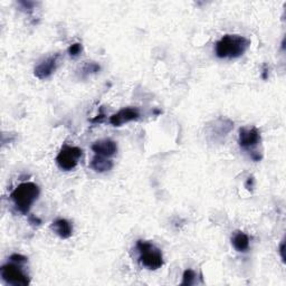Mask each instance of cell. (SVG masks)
Wrapping results in <instances>:
<instances>
[{
	"instance_id": "6da1fadb",
	"label": "cell",
	"mask_w": 286,
	"mask_h": 286,
	"mask_svg": "<svg viewBox=\"0 0 286 286\" xmlns=\"http://www.w3.org/2000/svg\"><path fill=\"white\" fill-rule=\"evenodd\" d=\"M251 40L240 35H225L216 43V56L221 59H235L245 54Z\"/></svg>"
},
{
	"instance_id": "7a4b0ae2",
	"label": "cell",
	"mask_w": 286,
	"mask_h": 286,
	"mask_svg": "<svg viewBox=\"0 0 286 286\" xmlns=\"http://www.w3.org/2000/svg\"><path fill=\"white\" fill-rule=\"evenodd\" d=\"M40 195L39 187L34 182H23L11 192L10 198L22 214H28L33 203Z\"/></svg>"
},
{
	"instance_id": "3957f363",
	"label": "cell",
	"mask_w": 286,
	"mask_h": 286,
	"mask_svg": "<svg viewBox=\"0 0 286 286\" xmlns=\"http://www.w3.org/2000/svg\"><path fill=\"white\" fill-rule=\"evenodd\" d=\"M136 248L139 251V262L146 269L155 271L164 266L162 253L152 242L146 240H138Z\"/></svg>"
},
{
	"instance_id": "277c9868",
	"label": "cell",
	"mask_w": 286,
	"mask_h": 286,
	"mask_svg": "<svg viewBox=\"0 0 286 286\" xmlns=\"http://www.w3.org/2000/svg\"><path fill=\"white\" fill-rule=\"evenodd\" d=\"M21 264L8 263L0 269V275L3 281L14 286H28L30 284V277L21 269Z\"/></svg>"
},
{
	"instance_id": "5b68a950",
	"label": "cell",
	"mask_w": 286,
	"mask_h": 286,
	"mask_svg": "<svg viewBox=\"0 0 286 286\" xmlns=\"http://www.w3.org/2000/svg\"><path fill=\"white\" fill-rule=\"evenodd\" d=\"M82 149L78 147H72L65 145L62 147L57 157H56V164L64 171H71L78 164L79 158L82 157Z\"/></svg>"
},
{
	"instance_id": "8992f818",
	"label": "cell",
	"mask_w": 286,
	"mask_h": 286,
	"mask_svg": "<svg viewBox=\"0 0 286 286\" xmlns=\"http://www.w3.org/2000/svg\"><path fill=\"white\" fill-rule=\"evenodd\" d=\"M238 143L240 148L251 153L256 152L254 150L260 143V133L257 128H241L238 132Z\"/></svg>"
},
{
	"instance_id": "52a82bcc",
	"label": "cell",
	"mask_w": 286,
	"mask_h": 286,
	"mask_svg": "<svg viewBox=\"0 0 286 286\" xmlns=\"http://www.w3.org/2000/svg\"><path fill=\"white\" fill-rule=\"evenodd\" d=\"M60 54H54L49 57L42 60L39 64H37L34 68V74L37 78L47 79L51 77L56 72L59 65Z\"/></svg>"
},
{
	"instance_id": "ba28073f",
	"label": "cell",
	"mask_w": 286,
	"mask_h": 286,
	"mask_svg": "<svg viewBox=\"0 0 286 286\" xmlns=\"http://www.w3.org/2000/svg\"><path fill=\"white\" fill-rule=\"evenodd\" d=\"M140 117V111L136 108H124L110 117V123L113 127H121L128 122L135 121Z\"/></svg>"
},
{
	"instance_id": "9c48e42d",
	"label": "cell",
	"mask_w": 286,
	"mask_h": 286,
	"mask_svg": "<svg viewBox=\"0 0 286 286\" xmlns=\"http://www.w3.org/2000/svg\"><path fill=\"white\" fill-rule=\"evenodd\" d=\"M92 150L95 152V154L101 155V157L110 158L113 157L117 152V145L116 142L111 139H102L95 141L92 145Z\"/></svg>"
},
{
	"instance_id": "30bf717a",
	"label": "cell",
	"mask_w": 286,
	"mask_h": 286,
	"mask_svg": "<svg viewBox=\"0 0 286 286\" xmlns=\"http://www.w3.org/2000/svg\"><path fill=\"white\" fill-rule=\"evenodd\" d=\"M233 128V121L229 119H223V117H219V119H217L213 122V126L209 127V134L213 136L215 140H218L231 132Z\"/></svg>"
},
{
	"instance_id": "8fae6325",
	"label": "cell",
	"mask_w": 286,
	"mask_h": 286,
	"mask_svg": "<svg viewBox=\"0 0 286 286\" xmlns=\"http://www.w3.org/2000/svg\"><path fill=\"white\" fill-rule=\"evenodd\" d=\"M51 227L54 233L62 239H68L73 235L72 223L64 218L56 219L55 221H53Z\"/></svg>"
},
{
	"instance_id": "7c38bea8",
	"label": "cell",
	"mask_w": 286,
	"mask_h": 286,
	"mask_svg": "<svg viewBox=\"0 0 286 286\" xmlns=\"http://www.w3.org/2000/svg\"><path fill=\"white\" fill-rule=\"evenodd\" d=\"M113 161L109 160L108 158L105 157H101V155L95 154L94 157L92 158L91 162H90V168L92 170H94L95 172L98 173H103L110 171L112 168H113Z\"/></svg>"
},
{
	"instance_id": "4fadbf2b",
	"label": "cell",
	"mask_w": 286,
	"mask_h": 286,
	"mask_svg": "<svg viewBox=\"0 0 286 286\" xmlns=\"http://www.w3.org/2000/svg\"><path fill=\"white\" fill-rule=\"evenodd\" d=\"M232 244L236 251L244 253L250 248V237L240 231L235 232L232 236Z\"/></svg>"
},
{
	"instance_id": "5bb4252c",
	"label": "cell",
	"mask_w": 286,
	"mask_h": 286,
	"mask_svg": "<svg viewBox=\"0 0 286 286\" xmlns=\"http://www.w3.org/2000/svg\"><path fill=\"white\" fill-rule=\"evenodd\" d=\"M101 70V66H99L95 62H88L83 65V67L80 68V77H88L89 75H92V74H96L97 72H99Z\"/></svg>"
},
{
	"instance_id": "9a60e30c",
	"label": "cell",
	"mask_w": 286,
	"mask_h": 286,
	"mask_svg": "<svg viewBox=\"0 0 286 286\" xmlns=\"http://www.w3.org/2000/svg\"><path fill=\"white\" fill-rule=\"evenodd\" d=\"M196 273L192 270H186L183 272V276H182V282L181 285H194L196 283Z\"/></svg>"
},
{
	"instance_id": "2e32d148",
	"label": "cell",
	"mask_w": 286,
	"mask_h": 286,
	"mask_svg": "<svg viewBox=\"0 0 286 286\" xmlns=\"http://www.w3.org/2000/svg\"><path fill=\"white\" fill-rule=\"evenodd\" d=\"M83 51V47L82 44H79V43H74L70 47H68L67 52L70 54L71 57H77V56L82 53Z\"/></svg>"
},
{
	"instance_id": "e0dca14e",
	"label": "cell",
	"mask_w": 286,
	"mask_h": 286,
	"mask_svg": "<svg viewBox=\"0 0 286 286\" xmlns=\"http://www.w3.org/2000/svg\"><path fill=\"white\" fill-rule=\"evenodd\" d=\"M18 5H19V7L22 8L23 11L27 12V14H30V12L34 11L36 3L26 2V0H21V2H18Z\"/></svg>"
},
{
	"instance_id": "ac0fdd59",
	"label": "cell",
	"mask_w": 286,
	"mask_h": 286,
	"mask_svg": "<svg viewBox=\"0 0 286 286\" xmlns=\"http://www.w3.org/2000/svg\"><path fill=\"white\" fill-rule=\"evenodd\" d=\"M10 260L17 264H25V263H27V257L23 256V255H21V254H12L10 256Z\"/></svg>"
},
{
	"instance_id": "d6986e66",
	"label": "cell",
	"mask_w": 286,
	"mask_h": 286,
	"mask_svg": "<svg viewBox=\"0 0 286 286\" xmlns=\"http://www.w3.org/2000/svg\"><path fill=\"white\" fill-rule=\"evenodd\" d=\"M28 222H29L32 226L36 227V226H39V225H40L42 220L38 218V217H36V216H34V215H30V216L28 217Z\"/></svg>"
},
{
	"instance_id": "ffe728a7",
	"label": "cell",
	"mask_w": 286,
	"mask_h": 286,
	"mask_svg": "<svg viewBox=\"0 0 286 286\" xmlns=\"http://www.w3.org/2000/svg\"><path fill=\"white\" fill-rule=\"evenodd\" d=\"M279 254H281V257L283 262H285V240L283 239L281 245H279Z\"/></svg>"
},
{
	"instance_id": "44dd1931",
	"label": "cell",
	"mask_w": 286,
	"mask_h": 286,
	"mask_svg": "<svg viewBox=\"0 0 286 286\" xmlns=\"http://www.w3.org/2000/svg\"><path fill=\"white\" fill-rule=\"evenodd\" d=\"M254 187V178L253 177H250L247 179V181H246V188L248 190H252Z\"/></svg>"
},
{
	"instance_id": "7402d4cb",
	"label": "cell",
	"mask_w": 286,
	"mask_h": 286,
	"mask_svg": "<svg viewBox=\"0 0 286 286\" xmlns=\"http://www.w3.org/2000/svg\"><path fill=\"white\" fill-rule=\"evenodd\" d=\"M104 116H105V114L103 113V112H101V113L97 115V117H95V119H92L91 122H93V123H96V122L101 123L103 121V119H104Z\"/></svg>"
}]
</instances>
